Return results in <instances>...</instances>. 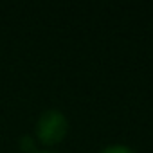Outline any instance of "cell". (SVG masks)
Listing matches in <instances>:
<instances>
[{"label":"cell","mask_w":153,"mask_h":153,"mask_svg":"<svg viewBox=\"0 0 153 153\" xmlns=\"http://www.w3.org/2000/svg\"><path fill=\"white\" fill-rule=\"evenodd\" d=\"M68 131V121L59 110H45L36 123V137L45 146L59 144Z\"/></svg>","instance_id":"6da1fadb"},{"label":"cell","mask_w":153,"mask_h":153,"mask_svg":"<svg viewBox=\"0 0 153 153\" xmlns=\"http://www.w3.org/2000/svg\"><path fill=\"white\" fill-rule=\"evenodd\" d=\"M99 153H135L131 148L124 146V144H114V146H106L105 149H101Z\"/></svg>","instance_id":"7a4b0ae2"},{"label":"cell","mask_w":153,"mask_h":153,"mask_svg":"<svg viewBox=\"0 0 153 153\" xmlns=\"http://www.w3.org/2000/svg\"><path fill=\"white\" fill-rule=\"evenodd\" d=\"M34 153H52V151H34Z\"/></svg>","instance_id":"3957f363"}]
</instances>
